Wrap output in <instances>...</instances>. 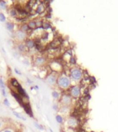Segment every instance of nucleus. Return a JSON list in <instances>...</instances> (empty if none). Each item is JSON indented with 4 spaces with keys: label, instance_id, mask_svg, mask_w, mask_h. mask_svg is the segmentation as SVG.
<instances>
[{
    "label": "nucleus",
    "instance_id": "nucleus-1",
    "mask_svg": "<svg viewBox=\"0 0 118 132\" xmlns=\"http://www.w3.org/2000/svg\"><path fill=\"white\" fill-rule=\"evenodd\" d=\"M57 84L61 89L66 90L71 87V79L66 75H61L57 78Z\"/></svg>",
    "mask_w": 118,
    "mask_h": 132
},
{
    "label": "nucleus",
    "instance_id": "nucleus-2",
    "mask_svg": "<svg viewBox=\"0 0 118 132\" xmlns=\"http://www.w3.org/2000/svg\"><path fill=\"white\" fill-rule=\"evenodd\" d=\"M70 76L73 80L75 81H80L83 78L82 70L79 67H72L70 70Z\"/></svg>",
    "mask_w": 118,
    "mask_h": 132
},
{
    "label": "nucleus",
    "instance_id": "nucleus-3",
    "mask_svg": "<svg viewBox=\"0 0 118 132\" xmlns=\"http://www.w3.org/2000/svg\"><path fill=\"white\" fill-rule=\"evenodd\" d=\"M69 94L72 98H78L81 94V87L79 85H73L69 88Z\"/></svg>",
    "mask_w": 118,
    "mask_h": 132
},
{
    "label": "nucleus",
    "instance_id": "nucleus-4",
    "mask_svg": "<svg viewBox=\"0 0 118 132\" xmlns=\"http://www.w3.org/2000/svg\"><path fill=\"white\" fill-rule=\"evenodd\" d=\"M66 125L68 128L75 129L78 126V120L75 117H69L66 121Z\"/></svg>",
    "mask_w": 118,
    "mask_h": 132
},
{
    "label": "nucleus",
    "instance_id": "nucleus-5",
    "mask_svg": "<svg viewBox=\"0 0 118 132\" xmlns=\"http://www.w3.org/2000/svg\"><path fill=\"white\" fill-rule=\"evenodd\" d=\"M60 101L63 104V106L67 107V106L70 105L72 102V97L69 94H64L62 96Z\"/></svg>",
    "mask_w": 118,
    "mask_h": 132
},
{
    "label": "nucleus",
    "instance_id": "nucleus-6",
    "mask_svg": "<svg viewBox=\"0 0 118 132\" xmlns=\"http://www.w3.org/2000/svg\"><path fill=\"white\" fill-rule=\"evenodd\" d=\"M57 78L53 74H51L50 75H48V76L46 78L48 83L50 85H54L55 83H57Z\"/></svg>",
    "mask_w": 118,
    "mask_h": 132
},
{
    "label": "nucleus",
    "instance_id": "nucleus-7",
    "mask_svg": "<svg viewBox=\"0 0 118 132\" xmlns=\"http://www.w3.org/2000/svg\"><path fill=\"white\" fill-rule=\"evenodd\" d=\"M17 90L18 93H19V94L20 95V96H22V97H28V95H27V94H26V91L24 90V89L21 86V85H19V87H18L17 88Z\"/></svg>",
    "mask_w": 118,
    "mask_h": 132
},
{
    "label": "nucleus",
    "instance_id": "nucleus-8",
    "mask_svg": "<svg viewBox=\"0 0 118 132\" xmlns=\"http://www.w3.org/2000/svg\"><path fill=\"white\" fill-rule=\"evenodd\" d=\"M22 105H23V107H24V109H25V111H26V112L28 114V115H30V117H32V116H33V114H32V110H31V108H30V107L29 104H28V103H27V104H23Z\"/></svg>",
    "mask_w": 118,
    "mask_h": 132
},
{
    "label": "nucleus",
    "instance_id": "nucleus-9",
    "mask_svg": "<svg viewBox=\"0 0 118 132\" xmlns=\"http://www.w3.org/2000/svg\"><path fill=\"white\" fill-rule=\"evenodd\" d=\"M11 93H12V96H14V98L17 100V101L19 103H20V104L22 105V97L20 96L19 94H18L17 93L14 92L13 91H11Z\"/></svg>",
    "mask_w": 118,
    "mask_h": 132
},
{
    "label": "nucleus",
    "instance_id": "nucleus-10",
    "mask_svg": "<svg viewBox=\"0 0 118 132\" xmlns=\"http://www.w3.org/2000/svg\"><path fill=\"white\" fill-rule=\"evenodd\" d=\"M44 62H45V59L44 57H37L35 60V63L37 66L42 65Z\"/></svg>",
    "mask_w": 118,
    "mask_h": 132
},
{
    "label": "nucleus",
    "instance_id": "nucleus-11",
    "mask_svg": "<svg viewBox=\"0 0 118 132\" xmlns=\"http://www.w3.org/2000/svg\"><path fill=\"white\" fill-rule=\"evenodd\" d=\"M16 36H17V38L18 39L21 40V39H24V38H25V36H26V35H25V33L23 31L19 30V31H17L16 32Z\"/></svg>",
    "mask_w": 118,
    "mask_h": 132
},
{
    "label": "nucleus",
    "instance_id": "nucleus-12",
    "mask_svg": "<svg viewBox=\"0 0 118 132\" xmlns=\"http://www.w3.org/2000/svg\"><path fill=\"white\" fill-rule=\"evenodd\" d=\"M35 43L34 42V41L32 40V39H28V40L26 41V46L27 48H33V47L35 46Z\"/></svg>",
    "mask_w": 118,
    "mask_h": 132
},
{
    "label": "nucleus",
    "instance_id": "nucleus-13",
    "mask_svg": "<svg viewBox=\"0 0 118 132\" xmlns=\"http://www.w3.org/2000/svg\"><path fill=\"white\" fill-rule=\"evenodd\" d=\"M28 26L29 28V29L31 30H34L35 29L36 27H37V25H36V22L35 21H30L28 24Z\"/></svg>",
    "mask_w": 118,
    "mask_h": 132
},
{
    "label": "nucleus",
    "instance_id": "nucleus-14",
    "mask_svg": "<svg viewBox=\"0 0 118 132\" xmlns=\"http://www.w3.org/2000/svg\"><path fill=\"white\" fill-rule=\"evenodd\" d=\"M11 84L12 85L13 87H16V88H17L20 85V84L19 83V82L17 81V80L15 79V78H12L11 80Z\"/></svg>",
    "mask_w": 118,
    "mask_h": 132
},
{
    "label": "nucleus",
    "instance_id": "nucleus-15",
    "mask_svg": "<svg viewBox=\"0 0 118 132\" xmlns=\"http://www.w3.org/2000/svg\"><path fill=\"white\" fill-rule=\"evenodd\" d=\"M13 114H14L16 117H17L18 118H19V119H22V120H26V118H25V116H23L22 114H19V113L16 112H13Z\"/></svg>",
    "mask_w": 118,
    "mask_h": 132
},
{
    "label": "nucleus",
    "instance_id": "nucleus-16",
    "mask_svg": "<svg viewBox=\"0 0 118 132\" xmlns=\"http://www.w3.org/2000/svg\"><path fill=\"white\" fill-rule=\"evenodd\" d=\"M55 119H56V121L59 123V124H62L64 122V118L62 116L60 115H57L55 116Z\"/></svg>",
    "mask_w": 118,
    "mask_h": 132
},
{
    "label": "nucleus",
    "instance_id": "nucleus-17",
    "mask_svg": "<svg viewBox=\"0 0 118 132\" xmlns=\"http://www.w3.org/2000/svg\"><path fill=\"white\" fill-rule=\"evenodd\" d=\"M42 28L45 30H48V29H50L51 28V25L50 23H48L47 21L46 22H43V24H42Z\"/></svg>",
    "mask_w": 118,
    "mask_h": 132
},
{
    "label": "nucleus",
    "instance_id": "nucleus-18",
    "mask_svg": "<svg viewBox=\"0 0 118 132\" xmlns=\"http://www.w3.org/2000/svg\"><path fill=\"white\" fill-rule=\"evenodd\" d=\"M44 6H43V5L39 4V5L37 6L36 12H38V13H41V12H44Z\"/></svg>",
    "mask_w": 118,
    "mask_h": 132
},
{
    "label": "nucleus",
    "instance_id": "nucleus-19",
    "mask_svg": "<svg viewBox=\"0 0 118 132\" xmlns=\"http://www.w3.org/2000/svg\"><path fill=\"white\" fill-rule=\"evenodd\" d=\"M6 28L8 30H10V31H12V30H13V28H14V25H13V24H12V23H11V22H8V23H6Z\"/></svg>",
    "mask_w": 118,
    "mask_h": 132
},
{
    "label": "nucleus",
    "instance_id": "nucleus-20",
    "mask_svg": "<svg viewBox=\"0 0 118 132\" xmlns=\"http://www.w3.org/2000/svg\"><path fill=\"white\" fill-rule=\"evenodd\" d=\"M34 125L35 127L37 129H39V130H44V127L41 125H39V123H37V122H34Z\"/></svg>",
    "mask_w": 118,
    "mask_h": 132
},
{
    "label": "nucleus",
    "instance_id": "nucleus-21",
    "mask_svg": "<svg viewBox=\"0 0 118 132\" xmlns=\"http://www.w3.org/2000/svg\"><path fill=\"white\" fill-rule=\"evenodd\" d=\"M26 45H24V44H20L19 46V50H20V51H22V52H25V51H26Z\"/></svg>",
    "mask_w": 118,
    "mask_h": 132
},
{
    "label": "nucleus",
    "instance_id": "nucleus-22",
    "mask_svg": "<svg viewBox=\"0 0 118 132\" xmlns=\"http://www.w3.org/2000/svg\"><path fill=\"white\" fill-rule=\"evenodd\" d=\"M52 96H53V98L57 99V98H59V94L57 91H53V92H52Z\"/></svg>",
    "mask_w": 118,
    "mask_h": 132
},
{
    "label": "nucleus",
    "instance_id": "nucleus-23",
    "mask_svg": "<svg viewBox=\"0 0 118 132\" xmlns=\"http://www.w3.org/2000/svg\"><path fill=\"white\" fill-rule=\"evenodd\" d=\"M21 29L22 31H27V30L29 29L28 26V24H24L21 26Z\"/></svg>",
    "mask_w": 118,
    "mask_h": 132
},
{
    "label": "nucleus",
    "instance_id": "nucleus-24",
    "mask_svg": "<svg viewBox=\"0 0 118 132\" xmlns=\"http://www.w3.org/2000/svg\"><path fill=\"white\" fill-rule=\"evenodd\" d=\"M10 14H11V15L12 16V17H15L17 15V10H16V9H11L10 10Z\"/></svg>",
    "mask_w": 118,
    "mask_h": 132
},
{
    "label": "nucleus",
    "instance_id": "nucleus-25",
    "mask_svg": "<svg viewBox=\"0 0 118 132\" xmlns=\"http://www.w3.org/2000/svg\"><path fill=\"white\" fill-rule=\"evenodd\" d=\"M0 8L2 9L6 8V2L4 1H0Z\"/></svg>",
    "mask_w": 118,
    "mask_h": 132
},
{
    "label": "nucleus",
    "instance_id": "nucleus-26",
    "mask_svg": "<svg viewBox=\"0 0 118 132\" xmlns=\"http://www.w3.org/2000/svg\"><path fill=\"white\" fill-rule=\"evenodd\" d=\"M5 20H6V17H5V15H4L3 13L0 12V21H2V22H4V21H5Z\"/></svg>",
    "mask_w": 118,
    "mask_h": 132
},
{
    "label": "nucleus",
    "instance_id": "nucleus-27",
    "mask_svg": "<svg viewBox=\"0 0 118 132\" xmlns=\"http://www.w3.org/2000/svg\"><path fill=\"white\" fill-rule=\"evenodd\" d=\"M0 87H1V89H4L5 88V85L4 83L2 80V78H0Z\"/></svg>",
    "mask_w": 118,
    "mask_h": 132
},
{
    "label": "nucleus",
    "instance_id": "nucleus-28",
    "mask_svg": "<svg viewBox=\"0 0 118 132\" xmlns=\"http://www.w3.org/2000/svg\"><path fill=\"white\" fill-rule=\"evenodd\" d=\"M4 104L6 105V106H10V102L8 101V100L7 99V98H5L4 100Z\"/></svg>",
    "mask_w": 118,
    "mask_h": 132
},
{
    "label": "nucleus",
    "instance_id": "nucleus-29",
    "mask_svg": "<svg viewBox=\"0 0 118 132\" xmlns=\"http://www.w3.org/2000/svg\"><path fill=\"white\" fill-rule=\"evenodd\" d=\"M15 72L16 74H17L19 75H22V73H21V72L18 70L17 68H15Z\"/></svg>",
    "mask_w": 118,
    "mask_h": 132
},
{
    "label": "nucleus",
    "instance_id": "nucleus-30",
    "mask_svg": "<svg viewBox=\"0 0 118 132\" xmlns=\"http://www.w3.org/2000/svg\"><path fill=\"white\" fill-rule=\"evenodd\" d=\"M1 93H2V95L4 96H6V93L5 89H1Z\"/></svg>",
    "mask_w": 118,
    "mask_h": 132
},
{
    "label": "nucleus",
    "instance_id": "nucleus-31",
    "mask_svg": "<svg viewBox=\"0 0 118 132\" xmlns=\"http://www.w3.org/2000/svg\"><path fill=\"white\" fill-rule=\"evenodd\" d=\"M13 132L12 130H11V129H4V130H3V132Z\"/></svg>",
    "mask_w": 118,
    "mask_h": 132
},
{
    "label": "nucleus",
    "instance_id": "nucleus-32",
    "mask_svg": "<svg viewBox=\"0 0 118 132\" xmlns=\"http://www.w3.org/2000/svg\"><path fill=\"white\" fill-rule=\"evenodd\" d=\"M49 130H50V132H54L53 131V129H51V128H50V129H49Z\"/></svg>",
    "mask_w": 118,
    "mask_h": 132
}]
</instances>
